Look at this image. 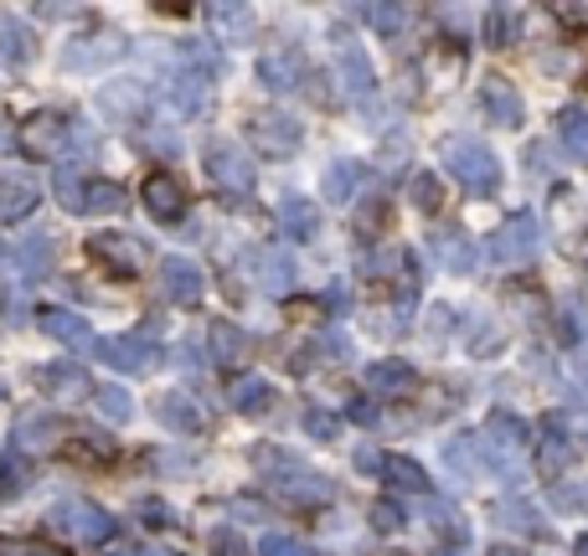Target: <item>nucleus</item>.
I'll list each match as a JSON object with an SVG mask.
<instances>
[{
	"mask_svg": "<svg viewBox=\"0 0 588 556\" xmlns=\"http://www.w3.org/2000/svg\"><path fill=\"white\" fill-rule=\"evenodd\" d=\"M57 197H62V206L78 216H109L125 206V186H119V180H89V176L62 170V176H57Z\"/></svg>",
	"mask_w": 588,
	"mask_h": 556,
	"instance_id": "f257e3e1",
	"label": "nucleus"
},
{
	"mask_svg": "<svg viewBox=\"0 0 588 556\" xmlns=\"http://www.w3.org/2000/svg\"><path fill=\"white\" fill-rule=\"evenodd\" d=\"M16 144L26 150V161H62V155L73 150V125H68V114L42 108V114H32V119L21 125Z\"/></svg>",
	"mask_w": 588,
	"mask_h": 556,
	"instance_id": "f03ea898",
	"label": "nucleus"
},
{
	"mask_svg": "<svg viewBox=\"0 0 588 556\" xmlns=\"http://www.w3.org/2000/svg\"><path fill=\"white\" fill-rule=\"evenodd\" d=\"M444 161H449V176H460L475 197L496 191L501 165H496V155H491L485 144H475V140H444Z\"/></svg>",
	"mask_w": 588,
	"mask_h": 556,
	"instance_id": "7ed1b4c3",
	"label": "nucleus"
},
{
	"mask_svg": "<svg viewBox=\"0 0 588 556\" xmlns=\"http://www.w3.org/2000/svg\"><path fill=\"white\" fill-rule=\"evenodd\" d=\"M52 531H68L73 541H89V546H104V541L119 531L114 525V516L109 510H98L93 500H62V505H52Z\"/></svg>",
	"mask_w": 588,
	"mask_h": 556,
	"instance_id": "20e7f679",
	"label": "nucleus"
},
{
	"mask_svg": "<svg viewBox=\"0 0 588 556\" xmlns=\"http://www.w3.org/2000/svg\"><path fill=\"white\" fill-rule=\"evenodd\" d=\"M207 176L217 180L227 197H248V191H254V161H248L243 144H233V140L207 144Z\"/></svg>",
	"mask_w": 588,
	"mask_h": 556,
	"instance_id": "39448f33",
	"label": "nucleus"
},
{
	"mask_svg": "<svg viewBox=\"0 0 588 556\" xmlns=\"http://www.w3.org/2000/svg\"><path fill=\"white\" fill-rule=\"evenodd\" d=\"M37 392L52 402V407H78L93 397V377L78 366V360H52L37 371Z\"/></svg>",
	"mask_w": 588,
	"mask_h": 556,
	"instance_id": "423d86ee",
	"label": "nucleus"
},
{
	"mask_svg": "<svg viewBox=\"0 0 588 556\" xmlns=\"http://www.w3.org/2000/svg\"><path fill=\"white\" fill-rule=\"evenodd\" d=\"M248 134H254V150H258V155H269V161H290L294 150H299V140H305L299 119L274 114V108H269V114H254Z\"/></svg>",
	"mask_w": 588,
	"mask_h": 556,
	"instance_id": "0eeeda50",
	"label": "nucleus"
},
{
	"mask_svg": "<svg viewBox=\"0 0 588 556\" xmlns=\"http://www.w3.org/2000/svg\"><path fill=\"white\" fill-rule=\"evenodd\" d=\"M89 258L109 273V279H134V273L145 269V248H140V237H119V233L89 237Z\"/></svg>",
	"mask_w": 588,
	"mask_h": 556,
	"instance_id": "6e6552de",
	"label": "nucleus"
},
{
	"mask_svg": "<svg viewBox=\"0 0 588 556\" xmlns=\"http://www.w3.org/2000/svg\"><path fill=\"white\" fill-rule=\"evenodd\" d=\"M68 433H73V428H68L57 413H26L16 423V453H26V459H32V453L68 449Z\"/></svg>",
	"mask_w": 588,
	"mask_h": 556,
	"instance_id": "1a4fd4ad",
	"label": "nucleus"
},
{
	"mask_svg": "<svg viewBox=\"0 0 588 556\" xmlns=\"http://www.w3.org/2000/svg\"><path fill=\"white\" fill-rule=\"evenodd\" d=\"M140 201L155 222H181L186 216V186L170 170H150L145 186H140Z\"/></svg>",
	"mask_w": 588,
	"mask_h": 556,
	"instance_id": "9d476101",
	"label": "nucleus"
},
{
	"mask_svg": "<svg viewBox=\"0 0 588 556\" xmlns=\"http://www.w3.org/2000/svg\"><path fill=\"white\" fill-rule=\"evenodd\" d=\"M480 108H485V119L501 129L521 125V93H516L511 78H501V72H485V78H480Z\"/></svg>",
	"mask_w": 588,
	"mask_h": 556,
	"instance_id": "9b49d317",
	"label": "nucleus"
},
{
	"mask_svg": "<svg viewBox=\"0 0 588 556\" xmlns=\"http://www.w3.org/2000/svg\"><path fill=\"white\" fill-rule=\"evenodd\" d=\"M161 288H166V299L170 305H202V294H207V279L202 269L191 263V258H161Z\"/></svg>",
	"mask_w": 588,
	"mask_h": 556,
	"instance_id": "f8f14e48",
	"label": "nucleus"
},
{
	"mask_svg": "<svg viewBox=\"0 0 588 556\" xmlns=\"http://www.w3.org/2000/svg\"><path fill=\"white\" fill-rule=\"evenodd\" d=\"M423 72L434 78V93L455 88L464 78V42H455V36H439V42H428V62H423Z\"/></svg>",
	"mask_w": 588,
	"mask_h": 556,
	"instance_id": "ddd939ff",
	"label": "nucleus"
},
{
	"mask_svg": "<svg viewBox=\"0 0 588 556\" xmlns=\"http://www.w3.org/2000/svg\"><path fill=\"white\" fill-rule=\"evenodd\" d=\"M37 330L42 335H52V341H62V345H73V351H98L89 324L78 320V315H68V309H57V305L37 309Z\"/></svg>",
	"mask_w": 588,
	"mask_h": 556,
	"instance_id": "4468645a",
	"label": "nucleus"
},
{
	"mask_svg": "<svg viewBox=\"0 0 588 556\" xmlns=\"http://www.w3.org/2000/svg\"><path fill=\"white\" fill-rule=\"evenodd\" d=\"M274 495H284L290 505H326L331 500V485L320 474H310L305 464H294L284 474H274Z\"/></svg>",
	"mask_w": 588,
	"mask_h": 556,
	"instance_id": "2eb2a0df",
	"label": "nucleus"
},
{
	"mask_svg": "<svg viewBox=\"0 0 588 556\" xmlns=\"http://www.w3.org/2000/svg\"><path fill=\"white\" fill-rule=\"evenodd\" d=\"M155 417H161L170 433H202L207 428L202 402H197V397H186V392H161L155 397Z\"/></svg>",
	"mask_w": 588,
	"mask_h": 556,
	"instance_id": "dca6fc26",
	"label": "nucleus"
},
{
	"mask_svg": "<svg viewBox=\"0 0 588 556\" xmlns=\"http://www.w3.org/2000/svg\"><path fill=\"white\" fill-rule=\"evenodd\" d=\"M104 356L125 371V377H145L150 366H155V345L145 341V335H119V341H109V345H98Z\"/></svg>",
	"mask_w": 588,
	"mask_h": 556,
	"instance_id": "f3484780",
	"label": "nucleus"
},
{
	"mask_svg": "<svg viewBox=\"0 0 588 556\" xmlns=\"http://www.w3.org/2000/svg\"><path fill=\"white\" fill-rule=\"evenodd\" d=\"M258 78H263L274 93H284V88H294V83L305 78V62H299L294 47H274V52L258 57Z\"/></svg>",
	"mask_w": 588,
	"mask_h": 556,
	"instance_id": "a211bd4d",
	"label": "nucleus"
},
{
	"mask_svg": "<svg viewBox=\"0 0 588 556\" xmlns=\"http://www.w3.org/2000/svg\"><path fill=\"white\" fill-rule=\"evenodd\" d=\"M119 52H125V36L93 32V36H83V42L68 47V68H104V62H114Z\"/></svg>",
	"mask_w": 588,
	"mask_h": 556,
	"instance_id": "6ab92c4d",
	"label": "nucleus"
},
{
	"mask_svg": "<svg viewBox=\"0 0 588 556\" xmlns=\"http://www.w3.org/2000/svg\"><path fill=\"white\" fill-rule=\"evenodd\" d=\"M383 480L387 489H403V495H428V469L419 464V459H408V453H387L383 459Z\"/></svg>",
	"mask_w": 588,
	"mask_h": 556,
	"instance_id": "aec40b11",
	"label": "nucleus"
},
{
	"mask_svg": "<svg viewBox=\"0 0 588 556\" xmlns=\"http://www.w3.org/2000/svg\"><path fill=\"white\" fill-rule=\"evenodd\" d=\"M227 402H233L238 413H269V407H274V387L263 377H254V371H238L233 387H227Z\"/></svg>",
	"mask_w": 588,
	"mask_h": 556,
	"instance_id": "412c9836",
	"label": "nucleus"
},
{
	"mask_svg": "<svg viewBox=\"0 0 588 556\" xmlns=\"http://www.w3.org/2000/svg\"><path fill=\"white\" fill-rule=\"evenodd\" d=\"M207 345H212V360H217V366H227V371H238L243 360H248V335H243L238 324H227V320L212 324Z\"/></svg>",
	"mask_w": 588,
	"mask_h": 556,
	"instance_id": "4be33fe9",
	"label": "nucleus"
},
{
	"mask_svg": "<svg viewBox=\"0 0 588 556\" xmlns=\"http://www.w3.org/2000/svg\"><path fill=\"white\" fill-rule=\"evenodd\" d=\"M279 227L294 237V242H310L315 227H320V212H315V201L305 197H284L279 201Z\"/></svg>",
	"mask_w": 588,
	"mask_h": 556,
	"instance_id": "5701e85b",
	"label": "nucleus"
},
{
	"mask_svg": "<svg viewBox=\"0 0 588 556\" xmlns=\"http://www.w3.org/2000/svg\"><path fill=\"white\" fill-rule=\"evenodd\" d=\"M532 248H537V222H532V216H516L511 227H501L496 258H506V263H521V258H527Z\"/></svg>",
	"mask_w": 588,
	"mask_h": 556,
	"instance_id": "b1692460",
	"label": "nucleus"
},
{
	"mask_svg": "<svg viewBox=\"0 0 588 556\" xmlns=\"http://www.w3.org/2000/svg\"><path fill=\"white\" fill-rule=\"evenodd\" d=\"M37 186L32 180H0V222H21L37 212Z\"/></svg>",
	"mask_w": 588,
	"mask_h": 556,
	"instance_id": "393cba45",
	"label": "nucleus"
},
{
	"mask_svg": "<svg viewBox=\"0 0 588 556\" xmlns=\"http://www.w3.org/2000/svg\"><path fill=\"white\" fill-rule=\"evenodd\" d=\"M32 489V459L16 449L0 453V500H21Z\"/></svg>",
	"mask_w": 588,
	"mask_h": 556,
	"instance_id": "a878e982",
	"label": "nucleus"
},
{
	"mask_svg": "<svg viewBox=\"0 0 588 556\" xmlns=\"http://www.w3.org/2000/svg\"><path fill=\"white\" fill-rule=\"evenodd\" d=\"M98 108L114 114V119H140V108H145V88H140V83H109V88L98 93Z\"/></svg>",
	"mask_w": 588,
	"mask_h": 556,
	"instance_id": "bb28decb",
	"label": "nucleus"
},
{
	"mask_svg": "<svg viewBox=\"0 0 588 556\" xmlns=\"http://www.w3.org/2000/svg\"><path fill=\"white\" fill-rule=\"evenodd\" d=\"M356 233L367 237V242H387V233H392V201H383V197L362 201L356 206Z\"/></svg>",
	"mask_w": 588,
	"mask_h": 556,
	"instance_id": "cd10ccee",
	"label": "nucleus"
},
{
	"mask_svg": "<svg viewBox=\"0 0 588 556\" xmlns=\"http://www.w3.org/2000/svg\"><path fill=\"white\" fill-rule=\"evenodd\" d=\"M0 57H11V62H32L37 57V36L26 32L16 16H5V11H0Z\"/></svg>",
	"mask_w": 588,
	"mask_h": 556,
	"instance_id": "c85d7f7f",
	"label": "nucleus"
},
{
	"mask_svg": "<svg viewBox=\"0 0 588 556\" xmlns=\"http://www.w3.org/2000/svg\"><path fill=\"white\" fill-rule=\"evenodd\" d=\"M258 284L274 288V294H284V288L294 284L290 252H279V248H263V252H258Z\"/></svg>",
	"mask_w": 588,
	"mask_h": 556,
	"instance_id": "c756f323",
	"label": "nucleus"
},
{
	"mask_svg": "<svg viewBox=\"0 0 588 556\" xmlns=\"http://www.w3.org/2000/svg\"><path fill=\"white\" fill-rule=\"evenodd\" d=\"M367 381L377 387V392H413V387H419V377H413L408 360H377V366L367 371Z\"/></svg>",
	"mask_w": 588,
	"mask_h": 556,
	"instance_id": "7c9ffc66",
	"label": "nucleus"
},
{
	"mask_svg": "<svg viewBox=\"0 0 588 556\" xmlns=\"http://www.w3.org/2000/svg\"><path fill=\"white\" fill-rule=\"evenodd\" d=\"M408 197H413V206H419L423 216H439L444 212V180L434 176V170H419V176L408 180Z\"/></svg>",
	"mask_w": 588,
	"mask_h": 556,
	"instance_id": "2f4dec72",
	"label": "nucleus"
},
{
	"mask_svg": "<svg viewBox=\"0 0 588 556\" xmlns=\"http://www.w3.org/2000/svg\"><path fill=\"white\" fill-rule=\"evenodd\" d=\"M62 453H73L83 464H114V443L104 433H68V449Z\"/></svg>",
	"mask_w": 588,
	"mask_h": 556,
	"instance_id": "473e14b6",
	"label": "nucleus"
},
{
	"mask_svg": "<svg viewBox=\"0 0 588 556\" xmlns=\"http://www.w3.org/2000/svg\"><path fill=\"white\" fill-rule=\"evenodd\" d=\"M516 32H521V11H511V5H491L485 11V42L491 47H511Z\"/></svg>",
	"mask_w": 588,
	"mask_h": 556,
	"instance_id": "72a5a7b5",
	"label": "nucleus"
},
{
	"mask_svg": "<svg viewBox=\"0 0 588 556\" xmlns=\"http://www.w3.org/2000/svg\"><path fill=\"white\" fill-rule=\"evenodd\" d=\"M557 140L568 144L578 161H588V114H578V108H563V114H557Z\"/></svg>",
	"mask_w": 588,
	"mask_h": 556,
	"instance_id": "f704fd0d",
	"label": "nucleus"
},
{
	"mask_svg": "<svg viewBox=\"0 0 588 556\" xmlns=\"http://www.w3.org/2000/svg\"><path fill=\"white\" fill-rule=\"evenodd\" d=\"M0 556H73V552L47 536H0Z\"/></svg>",
	"mask_w": 588,
	"mask_h": 556,
	"instance_id": "c9c22d12",
	"label": "nucleus"
},
{
	"mask_svg": "<svg viewBox=\"0 0 588 556\" xmlns=\"http://www.w3.org/2000/svg\"><path fill=\"white\" fill-rule=\"evenodd\" d=\"M212 21H217V32L227 42H248V32H254V11L248 5H212Z\"/></svg>",
	"mask_w": 588,
	"mask_h": 556,
	"instance_id": "e433bc0d",
	"label": "nucleus"
},
{
	"mask_svg": "<svg viewBox=\"0 0 588 556\" xmlns=\"http://www.w3.org/2000/svg\"><path fill=\"white\" fill-rule=\"evenodd\" d=\"M93 402H98L104 423H129V413H134V397L125 387H93Z\"/></svg>",
	"mask_w": 588,
	"mask_h": 556,
	"instance_id": "4c0bfd02",
	"label": "nucleus"
},
{
	"mask_svg": "<svg viewBox=\"0 0 588 556\" xmlns=\"http://www.w3.org/2000/svg\"><path fill=\"white\" fill-rule=\"evenodd\" d=\"M449 464H455V474H485V443L480 438H455L449 443Z\"/></svg>",
	"mask_w": 588,
	"mask_h": 556,
	"instance_id": "58836bf2",
	"label": "nucleus"
},
{
	"mask_svg": "<svg viewBox=\"0 0 588 556\" xmlns=\"http://www.w3.org/2000/svg\"><path fill=\"white\" fill-rule=\"evenodd\" d=\"M356 180H362V165H331L326 170V201H351L356 197Z\"/></svg>",
	"mask_w": 588,
	"mask_h": 556,
	"instance_id": "ea45409f",
	"label": "nucleus"
},
{
	"mask_svg": "<svg viewBox=\"0 0 588 556\" xmlns=\"http://www.w3.org/2000/svg\"><path fill=\"white\" fill-rule=\"evenodd\" d=\"M170 93H176V104H181L186 114H197V108L207 104V78H202V72H181Z\"/></svg>",
	"mask_w": 588,
	"mask_h": 556,
	"instance_id": "a19ab883",
	"label": "nucleus"
},
{
	"mask_svg": "<svg viewBox=\"0 0 588 556\" xmlns=\"http://www.w3.org/2000/svg\"><path fill=\"white\" fill-rule=\"evenodd\" d=\"M16 258H21V269L26 273H47L52 269V242H47V237H26Z\"/></svg>",
	"mask_w": 588,
	"mask_h": 556,
	"instance_id": "79ce46f5",
	"label": "nucleus"
},
{
	"mask_svg": "<svg viewBox=\"0 0 588 556\" xmlns=\"http://www.w3.org/2000/svg\"><path fill=\"white\" fill-rule=\"evenodd\" d=\"M537 459H542V474H563V469H573L578 453H573L563 438H542V453H537Z\"/></svg>",
	"mask_w": 588,
	"mask_h": 556,
	"instance_id": "37998d69",
	"label": "nucleus"
},
{
	"mask_svg": "<svg viewBox=\"0 0 588 556\" xmlns=\"http://www.w3.org/2000/svg\"><path fill=\"white\" fill-rule=\"evenodd\" d=\"M258 556H310V546L299 536H284V531H269V536L258 541Z\"/></svg>",
	"mask_w": 588,
	"mask_h": 556,
	"instance_id": "c03bdc74",
	"label": "nucleus"
},
{
	"mask_svg": "<svg viewBox=\"0 0 588 556\" xmlns=\"http://www.w3.org/2000/svg\"><path fill=\"white\" fill-rule=\"evenodd\" d=\"M372 525H377L383 536H398V531H403V505L377 500V505H372Z\"/></svg>",
	"mask_w": 588,
	"mask_h": 556,
	"instance_id": "a18cd8bd",
	"label": "nucleus"
},
{
	"mask_svg": "<svg viewBox=\"0 0 588 556\" xmlns=\"http://www.w3.org/2000/svg\"><path fill=\"white\" fill-rule=\"evenodd\" d=\"M207 552L212 556H248V541H243V531H212Z\"/></svg>",
	"mask_w": 588,
	"mask_h": 556,
	"instance_id": "49530a36",
	"label": "nucleus"
},
{
	"mask_svg": "<svg viewBox=\"0 0 588 556\" xmlns=\"http://www.w3.org/2000/svg\"><path fill=\"white\" fill-rule=\"evenodd\" d=\"M305 433H310V438H336V417L310 407V413H305Z\"/></svg>",
	"mask_w": 588,
	"mask_h": 556,
	"instance_id": "de8ad7c7",
	"label": "nucleus"
},
{
	"mask_svg": "<svg viewBox=\"0 0 588 556\" xmlns=\"http://www.w3.org/2000/svg\"><path fill=\"white\" fill-rule=\"evenodd\" d=\"M290 320H320V305H290Z\"/></svg>",
	"mask_w": 588,
	"mask_h": 556,
	"instance_id": "09e8293b",
	"label": "nucleus"
},
{
	"mask_svg": "<svg viewBox=\"0 0 588 556\" xmlns=\"http://www.w3.org/2000/svg\"><path fill=\"white\" fill-rule=\"evenodd\" d=\"M125 556H170V552H161V546H134V552H125Z\"/></svg>",
	"mask_w": 588,
	"mask_h": 556,
	"instance_id": "8fccbe9b",
	"label": "nucleus"
},
{
	"mask_svg": "<svg viewBox=\"0 0 588 556\" xmlns=\"http://www.w3.org/2000/svg\"><path fill=\"white\" fill-rule=\"evenodd\" d=\"M5 144H11V134H5V129H0V150H5Z\"/></svg>",
	"mask_w": 588,
	"mask_h": 556,
	"instance_id": "3c124183",
	"label": "nucleus"
}]
</instances>
